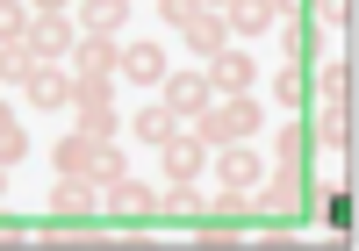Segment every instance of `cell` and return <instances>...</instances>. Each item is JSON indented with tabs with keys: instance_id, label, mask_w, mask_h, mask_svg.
<instances>
[{
	"instance_id": "obj_1",
	"label": "cell",
	"mask_w": 359,
	"mask_h": 251,
	"mask_svg": "<svg viewBox=\"0 0 359 251\" xmlns=\"http://www.w3.org/2000/svg\"><path fill=\"white\" fill-rule=\"evenodd\" d=\"M259 122H266V108H259V93H216L187 130L208 144V151H223V144H252L259 137Z\"/></svg>"
},
{
	"instance_id": "obj_2",
	"label": "cell",
	"mask_w": 359,
	"mask_h": 251,
	"mask_svg": "<svg viewBox=\"0 0 359 251\" xmlns=\"http://www.w3.org/2000/svg\"><path fill=\"white\" fill-rule=\"evenodd\" d=\"M101 215H115V223H151V215H158V194H151L137 172H123V179L101 186Z\"/></svg>"
},
{
	"instance_id": "obj_3",
	"label": "cell",
	"mask_w": 359,
	"mask_h": 251,
	"mask_svg": "<svg viewBox=\"0 0 359 251\" xmlns=\"http://www.w3.org/2000/svg\"><path fill=\"white\" fill-rule=\"evenodd\" d=\"M115 72H123L130 86H151V93H158V79L172 72V57H165V43H158V36H130V43H123V57H115Z\"/></svg>"
},
{
	"instance_id": "obj_4",
	"label": "cell",
	"mask_w": 359,
	"mask_h": 251,
	"mask_svg": "<svg viewBox=\"0 0 359 251\" xmlns=\"http://www.w3.org/2000/svg\"><path fill=\"white\" fill-rule=\"evenodd\" d=\"M208 172H216L230 194H252V186L266 179V158H259L252 144H223V151H208Z\"/></svg>"
},
{
	"instance_id": "obj_5",
	"label": "cell",
	"mask_w": 359,
	"mask_h": 251,
	"mask_svg": "<svg viewBox=\"0 0 359 251\" xmlns=\"http://www.w3.org/2000/svg\"><path fill=\"white\" fill-rule=\"evenodd\" d=\"M115 57H123V36H94V29H79L65 72L72 79H115Z\"/></svg>"
},
{
	"instance_id": "obj_6",
	"label": "cell",
	"mask_w": 359,
	"mask_h": 251,
	"mask_svg": "<svg viewBox=\"0 0 359 251\" xmlns=\"http://www.w3.org/2000/svg\"><path fill=\"white\" fill-rule=\"evenodd\" d=\"M309 144H323V151H352V101H338V93H316L309 101Z\"/></svg>"
},
{
	"instance_id": "obj_7",
	"label": "cell",
	"mask_w": 359,
	"mask_h": 251,
	"mask_svg": "<svg viewBox=\"0 0 359 251\" xmlns=\"http://www.w3.org/2000/svg\"><path fill=\"white\" fill-rule=\"evenodd\" d=\"M208 101H216V93H208L201 72H165V79H158V108H165L172 122H194Z\"/></svg>"
},
{
	"instance_id": "obj_8",
	"label": "cell",
	"mask_w": 359,
	"mask_h": 251,
	"mask_svg": "<svg viewBox=\"0 0 359 251\" xmlns=\"http://www.w3.org/2000/svg\"><path fill=\"white\" fill-rule=\"evenodd\" d=\"M201 79H208V93H252V86H259V57H245V50L223 43V50L201 65Z\"/></svg>"
},
{
	"instance_id": "obj_9",
	"label": "cell",
	"mask_w": 359,
	"mask_h": 251,
	"mask_svg": "<svg viewBox=\"0 0 359 251\" xmlns=\"http://www.w3.org/2000/svg\"><path fill=\"white\" fill-rule=\"evenodd\" d=\"M29 43H36L43 65H65L72 43H79V22L72 15H29Z\"/></svg>"
},
{
	"instance_id": "obj_10",
	"label": "cell",
	"mask_w": 359,
	"mask_h": 251,
	"mask_svg": "<svg viewBox=\"0 0 359 251\" xmlns=\"http://www.w3.org/2000/svg\"><path fill=\"white\" fill-rule=\"evenodd\" d=\"M158 158H165V179H201V172H208V144L180 122V130L158 144Z\"/></svg>"
},
{
	"instance_id": "obj_11",
	"label": "cell",
	"mask_w": 359,
	"mask_h": 251,
	"mask_svg": "<svg viewBox=\"0 0 359 251\" xmlns=\"http://www.w3.org/2000/svg\"><path fill=\"white\" fill-rule=\"evenodd\" d=\"M22 101L36 108V115H57V108H72V72H65V65H36V79L22 86Z\"/></svg>"
},
{
	"instance_id": "obj_12",
	"label": "cell",
	"mask_w": 359,
	"mask_h": 251,
	"mask_svg": "<svg viewBox=\"0 0 359 251\" xmlns=\"http://www.w3.org/2000/svg\"><path fill=\"white\" fill-rule=\"evenodd\" d=\"M50 215H65V223H86V215H101V186L94 179H57L50 186Z\"/></svg>"
},
{
	"instance_id": "obj_13",
	"label": "cell",
	"mask_w": 359,
	"mask_h": 251,
	"mask_svg": "<svg viewBox=\"0 0 359 251\" xmlns=\"http://www.w3.org/2000/svg\"><path fill=\"white\" fill-rule=\"evenodd\" d=\"M309 151H316V144H309V122L287 115V122H280V144H273V172H280V179H302Z\"/></svg>"
},
{
	"instance_id": "obj_14",
	"label": "cell",
	"mask_w": 359,
	"mask_h": 251,
	"mask_svg": "<svg viewBox=\"0 0 359 251\" xmlns=\"http://www.w3.org/2000/svg\"><path fill=\"white\" fill-rule=\"evenodd\" d=\"M94 165H101V144H94V137H79V130L57 137V151H50V172H57V179H72V172L94 179Z\"/></svg>"
},
{
	"instance_id": "obj_15",
	"label": "cell",
	"mask_w": 359,
	"mask_h": 251,
	"mask_svg": "<svg viewBox=\"0 0 359 251\" xmlns=\"http://www.w3.org/2000/svg\"><path fill=\"white\" fill-rule=\"evenodd\" d=\"M180 43H187V57H216V50L230 43V22H223L216 8H201L187 29H180Z\"/></svg>"
},
{
	"instance_id": "obj_16",
	"label": "cell",
	"mask_w": 359,
	"mask_h": 251,
	"mask_svg": "<svg viewBox=\"0 0 359 251\" xmlns=\"http://www.w3.org/2000/svg\"><path fill=\"white\" fill-rule=\"evenodd\" d=\"M223 22H230V36H245V43H252V36H266L280 15H273V0H230Z\"/></svg>"
},
{
	"instance_id": "obj_17",
	"label": "cell",
	"mask_w": 359,
	"mask_h": 251,
	"mask_svg": "<svg viewBox=\"0 0 359 251\" xmlns=\"http://www.w3.org/2000/svg\"><path fill=\"white\" fill-rule=\"evenodd\" d=\"M79 29H94V36H123L130 29V0H79Z\"/></svg>"
},
{
	"instance_id": "obj_18",
	"label": "cell",
	"mask_w": 359,
	"mask_h": 251,
	"mask_svg": "<svg viewBox=\"0 0 359 251\" xmlns=\"http://www.w3.org/2000/svg\"><path fill=\"white\" fill-rule=\"evenodd\" d=\"M36 65H43V57H36V43H29V36H8V43H0V86H29V79H36Z\"/></svg>"
},
{
	"instance_id": "obj_19",
	"label": "cell",
	"mask_w": 359,
	"mask_h": 251,
	"mask_svg": "<svg viewBox=\"0 0 359 251\" xmlns=\"http://www.w3.org/2000/svg\"><path fill=\"white\" fill-rule=\"evenodd\" d=\"M309 101H316L309 72H302V65H287V72L273 79V108H280V115H309Z\"/></svg>"
},
{
	"instance_id": "obj_20",
	"label": "cell",
	"mask_w": 359,
	"mask_h": 251,
	"mask_svg": "<svg viewBox=\"0 0 359 251\" xmlns=\"http://www.w3.org/2000/svg\"><path fill=\"white\" fill-rule=\"evenodd\" d=\"M22 158H29V130H22V115L0 101V172H15Z\"/></svg>"
},
{
	"instance_id": "obj_21",
	"label": "cell",
	"mask_w": 359,
	"mask_h": 251,
	"mask_svg": "<svg viewBox=\"0 0 359 251\" xmlns=\"http://www.w3.org/2000/svg\"><path fill=\"white\" fill-rule=\"evenodd\" d=\"M172 130H180V122H172V115H165L158 101H151V108H137V115H130V137H137V144H151V151H158V144H165Z\"/></svg>"
},
{
	"instance_id": "obj_22",
	"label": "cell",
	"mask_w": 359,
	"mask_h": 251,
	"mask_svg": "<svg viewBox=\"0 0 359 251\" xmlns=\"http://www.w3.org/2000/svg\"><path fill=\"white\" fill-rule=\"evenodd\" d=\"M316 93H338V101H352V57H323V65L309 72Z\"/></svg>"
},
{
	"instance_id": "obj_23",
	"label": "cell",
	"mask_w": 359,
	"mask_h": 251,
	"mask_svg": "<svg viewBox=\"0 0 359 251\" xmlns=\"http://www.w3.org/2000/svg\"><path fill=\"white\" fill-rule=\"evenodd\" d=\"M79 122H72V130L79 137H94V144H115V101H101V108H72Z\"/></svg>"
},
{
	"instance_id": "obj_24",
	"label": "cell",
	"mask_w": 359,
	"mask_h": 251,
	"mask_svg": "<svg viewBox=\"0 0 359 251\" xmlns=\"http://www.w3.org/2000/svg\"><path fill=\"white\" fill-rule=\"evenodd\" d=\"M8 36H29V0H0V43Z\"/></svg>"
},
{
	"instance_id": "obj_25",
	"label": "cell",
	"mask_w": 359,
	"mask_h": 251,
	"mask_svg": "<svg viewBox=\"0 0 359 251\" xmlns=\"http://www.w3.org/2000/svg\"><path fill=\"white\" fill-rule=\"evenodd\" d=\"M316 22L323 29H352V0H316Z\"/></svg>"
},
{
	"instance_id": "obj_26",
	"label": "cell",
	"mask_w": 359,
	"mask_h": 251,
	"mask_svg": "<svg viewBox=\"0 0 359 251\" xmlns=\"http://www.w3.org/2000/svg\"><path fill=\"white\" fill-rule=\"evenodd\" d=\"M158 15H165V22H172V29H187V22H194V15H201V0H158Z\"/></svg>"
},
{
	"instance_id": "obj_27",
	"label": "cell",
	"mask_w": 359,
	"mask_h": 251,
	"mask_svg": "<svg viewBox=\"0 0 359 251\" xmlns=\"http://www.w3.org/2000/svg\"><path fill=\"white\" fill-rule=\"evenodd\" d=\"M29 15H72V0H29Z\"/></svg>"
},
{
	"instance_id": "obj_28",
	"label": "cell",
	"mask_w": 359,
	"mask_h": 251,
	"mask_svg": "<svg viewBox=\"0 0 359 251\" xmlns=\"http://www.w3.org/2000/svg\"><path fill=\"white\" fill-rule=\"evenodd\" d=\"M302 8H309V0H273V15H280V22H294Z\"/></svg>"
},
{
	"instance_id": "obj_29",
	"label": "cell",
	"mask_w": 359,
	"mask_h": 251,
	"mask_svg": "<svg viewBox=\"0 0 359 251\" xmlns=\"http://www.w3.org/2000/svg\"><path fill=\"white\" fill-rule=\"evenodd\" d=\"M201 8H216V15H223V8H230V0H201Z\"/></svg>"
},
{
	"instance_id": "obj_30",
	"label": "cell",
	"mask_w": 359,
	"mask_h": 251,
	"mask_svg": "<svg viewBox=\"0 0 359 251\" xmlns=\"http://www.w3.org/2000/svg\"><path fill=\"white\" fill-rule=\"evenodd\" d=\"M0 194H8V172H0Z\"/></svg>"
}]
</instances>
